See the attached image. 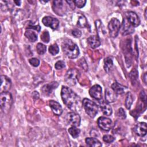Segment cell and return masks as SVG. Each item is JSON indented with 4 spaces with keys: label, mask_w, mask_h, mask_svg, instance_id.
<instances>
[{
    "label": "cell",
    "mask_w": 147,
    "mask_h": 147,
    "mask_svg": "<svg viewBox=\"0 0 147 147\" xmlns=\"http://www.w3.org/2000/svg\"><path fill=\"white\" fill-rule=\"evenodd\" d=\"M61 96L63 103L71 110L75 111L80 105V99L70 88L62 86Z\"/></svg>",
    "instance_id": "1"
},
{
    "label": "cell",
    "mask_w": 147,
    "mask_h": 147,
    "mask_svg": "<svg viewBox=\"0 0 147 147\" xmlns=\"http://www.w3.org/2000/svg\"><path fill=\"white\" fill-rule=\"evenodd\" d=\"M61 48L64 53L70 59H75L79 55L78 47L70 39H65L63 41Z\"/></svg>",
    "instance_id": "2"
},
{
    "label": "cell",
    "mask_w": 147,
    "mask_h": 147,
    "mask_svg": "<svg viewBox=\"0 0 147 147\" xmlns=\"http://www.w3.org/2000/svg\"><path fill=\"white\" fill-rule=\"evenodd\" d=\"M0 104L3 113L7 114L10 111L13 104V97L9 92L6 91L1 93Z\"/></svg>",
    "instance_id": "3"
},
{
    "label": "cell",
    "mask_w": 147,
    "mask_h": 147,
    "mask_svg": "<svg viewBox=\"0 0 147 147\" xmlns=\"http://www.w3.org/2000/svg\"><path fill=\"white\" fill-rule=\"evenodd\" d=\"M82 105L86 113L91 118L95 117L98 111V106L95 102L89 99L84 98L82 101Z\"/></svg>",
    "instance_id": "4"
},
{
    "label": "cell",
    "mask_w": 147,
    "mask_h": 147,
    "mask_svg": "<svg viewBox=\"0 0 147 147\" xmlns=\"http://www.w3.org/2000/svg\"><path fill=\"white\" fill-rule=\"evenodd\" d=\"M79 75V71L76 68H72L67 71L64 77L65 83L70 86H75L78 81Z\"/></svg>",
    "instance_id": "5"
},
{
    "label": "cell",
    "mask_w": 147,
    "mask_h": 147,
    "mask_svg": "<svg viewBox=\"0 0 147 147\" xmlns=\"http://www.w3.org/2000/svg\"><path fill=\"white\" fill-rule=\"evenodd\" d=\"M120 28L121 24L119 21L115 18H113L109 21L108 24V29L110 36L113 38L116 37L119 33Z\"/></svg>",
    "instance_id": "6"
},
{
    "label": "cell",
    "mask_w": 147,
    "mask_h": 147,
    "mask_svg": "<svg viewBox=\"0 0 147 147\" xmlns=\"http://www.w3.org/2000/svg\"><path fill=\"white\" fill-rule=\"evenodd\" d=\"M80 117L75 112H69L66 115V120L68 123L72 126L78 127L80 124Z\"/></svg>",
    "instance_id": "7"
},
{
    "label": "cell",
    "mask_w": 147,
    "mask_h": 147,
    "mask_svg": "<svg viewBox=\"0 0 147 147\" xmlns=\"http://www.w3.org/2000/svg\"><path fill=\"white\" fill-rule=\"evenodd\" d=\"M98 126L103 130L109 131L113 126L112 121L105 117H100L97 121Z\"/></svg>",
    "instance_id": "8"
},
{
    "label": "cell",
    "mask_w": 147,
    "mask_h": 147,
    "mask_svg": "<svg viewBox=\"0 0 147 147\" xmlns=\"http://www.w3.org/2000/svg\"><path fill=\"white\" fill-rule=\"evenodd\" d=\"M126 18L133 27L138 26L140 24V20L138 15L134 11H129L125 13Z\"/></svg>",
    "instance_id": "9"
},
{
    "label": "cell",
    "mask_w": 147,
    "mask_h": 147,
    "mask_svg": "<svg viewBox=\"0 0 147 147\" xmlns=\"http://www.w3.org/2000/svg\"><path fill=\"white\" fill-rule=\"evenodd\" d=\"M42 22L45 26L50 27L52 29H56L59 25V20L51 16L44 17L42 20Z\"/></svg>",
    "instance_id": "10"
},
{
    "label": "cell",
    "mask_w": 147,
    "mask_h": 147,
    "mask_svg": "<svg viewBox=\"0 0 147 147\" xmlns=\"http://www.w3.org/2000/svg\"><path fill=\"white\" fill-rule=\"evenodd\" d=\"M102 89L100 86L99 84H95L89 90V94L91 97L100 100L102 98Z\"/></svg>",
    "instance_id": "11"
},
{
    "label": "cell",
    "mask_w": 147,
    "mask_h": 147,
    "mask_svg": "<svg viewBox=\"0 0 147 147\" xmlns=\"http://www.w3.org/2000/svg\"><path fill=\"white\" fill-rule=\"evenodd\" d=\"M11 86V80L7 76L5 75H2L1 76V86L0 92H6L8 91Z\"/></svg>",
    "instance_id": "12"
},
{
    "label": "cell",
    "mask_w": 147,
    "mask_h": 147,
    "mask_svg": "<svg viewBox=\"0 0 147 147\" xmlns=\"http://www.w3.org/2000/svg\"><path fill=\"white\" fill-rule=\"evenodd\" d=\"M65 6L63 1H54L53 2V10L59 16H62L65 14V10L64 9Z\"/></svg>",
    "instance_id": "13"
},
{
    "label": "cell",
    "mask_w": 147,
    "mask_h": 147,
    "mask_svg": "<svg viewBox=\"0 0 147 147\" xmlns=\"http://www.w3.org/2000/svg\"><path fill=\"white\" fill-rule=\"evenodd\" d=\"M134 130L137 135L140 137H144L146 134V123L145 122H138L134 128Z\"/></svg>",
    "instance_id": "14"
},
{
    "label": "cell",
    "mask_w": 147,
    "mask_h": 147,
    "mask_svg": "<svg viewBox=\"0 0 147 147\" xmlns=\"http://www.w3.org/2000/svg\"><path fill=\"white\" fill-rule=\"evenodd\" d=\"M59 86V84L56 82H53L48 84H46L41 88L42 93L45 95H49L52 92V91L56 89Z\"/></svg>",
    "instance_id": "15"
},
{
    "label": "cell",
    "mask_w": 147,
    "mask_h": 147,
    "mask_svg": "<svg viewBox=\"0 0 147 147\" xmlns=\"http://www.w3.org/2000/svg\"><path fill=\"white\" fill-rule=\"evenodd\" d=\"M133 26H132L127 21L126 18H124L123 20V23L122 25V35L130 34L134 32Z\"/></svg>",
    "instance_id": "16"
},
{
    "label": "cell",
    "mask_w": 147,
    "mask_h": 147,
    "mask_svg": "<svg viewBox=\"0 0 147 147\" xmlns=\"http://www.w3.org/2000/svg\"><path fill=\"white\" fill-rule=\"evenodd\" d=\"M49 105L50 107L52 109V112L55 115H60L62 114V112H63L62 107L61 106L59 103H58L56 101L51 100L49 101Z\"/></svg>",
    "instance_id": "17"
},
{
    "label": "cell",
    "mask_w": 147,
    "mask_h": 147,
    "mask_svg": "<svg viewBox=\"0 0 147 147\" xmlns=\"http://www.w3.org/2000/svg\"><path fill=\"white\" fill-rule=\"evenodd\" d=\"M87 42L90 47L93 49L100 46V40L98 35H93L87 38Z\"/></svg>",
    "instance_id": "18"
},
{
    "label": "cell",
    "mask_w": 147,
    "mask_h": 147,
    "mask_svg": "<svg viewBox=\"0 0 147 147\" xmlns=\"http://www.w3.org/2000/svg\"><path fill=\"white\" fill-rule=\"evenodd\" d=\"M117 99V94L111 88H107L105 90V99L107 103H113Z\"/></svg>",
    "instance_id": "19"
},
{
    "label": "cell",
    "mask_w": 147,
    "mask_h": 147,
    "mask_svg": "<svg viewBox=\"0 0 147 147\" xmlns=\"http://www.w3.org/2000/svg\"><path fill=\"white\" fill-rule=\"evenodd\" d=\"M111 88L116 94H122L124 93L125 90L126 88L123 85L119 84V83L115 82L112 84Z\"/></svg>",
    "instance_id": "20"
},
{
    "label": "cell",
    "mask_w": 147,
    "mask_h": 147,
    "mask_svg": "<svg viewBox=\"0 0 147 147\" xmlns=\"http://www.w3.org/2000/svg\"><path fill=\"white\" fill-rule=\"evenodd\" d=\"M100 108L103 114L109 116L112 114V108L109 103L106 102H102L100 104Z\"/></svg>",
    "instance_id": "21"
},
{
    "label": "cell",
    "mask_w": 147,
    "mask_h": 147,
    "mask_svg": "<svg viewBox=\"0 0 147 147\" xmlns=\"http://www.w3.org/2000/svg\"><path fill=\"white\" fill-rule=\"evenodd\" d=\"M85 141L87 145L91 147H99L102 146L101 142L95 138L88 137L86 138Z\"/></svg>",
    "instance_id": "22"
},
{
    "label": "cell",
    "mask_w": 147,
    "mask_h": 147,
    "mask_svg": "<svg viewBox=\"0 0 147 147\" xmlns=\"http://www.w3.org/2000/svg\"><path fill=\"white\" fill-rule=\"evenodd\" d=\"M87 21L83 14H79L77 21V25L80 28H86L87 26Z\"/></svg>",
    "instance_id": "23"
},
{
    "label": "cell",
    "mask_w": 147,
    "mask_h": 147,
    "mask_svg": "<svg viewBox=\"0 0 147 147\" xmlns=\"http://www.w3.org/2000/svg\"><path fill=\"white\" fill-rule=\"evenodd\" d=\"M113 66V61L111 57H107L104 60V69L106 72H109Z\"/></svg>",
    "instance_id": "24"
},
{
    "label": "cell",
    "mask_w": 147,
    "mask_h": 147,
    "mask_svg": "<svg viewBox=\"0 0 147 147\" xmlns=\"http://www.w3.org/2000/svg\"><path fill=\"white\" fill-rule=\"evenodd\" d=\"M26 37L31 42H35L37 40V34L31 30H28L25 33Z\"/></svg>",
    "instance_id": "25"
},
{
    "label": "cell",
    "mask_w": 147,
    "mask_h": 147,
    "mask_svg": "<svg viewBox=\"0 0 147 147\" xmlns=\"http://www.w3.org/2000/svg\"><path fill=\"white\" fill-rule=\"evenodd\" d=\"M68 132L73 138H76L79 136L80 130L76 126H72L68 129Z\"/></svg>",
    "instance_id": "26"
},
{
    "label": "cell",
    "mask_w": 147,
    "mask_h": 147,
    "mask_svg": "<svg viewBox=\"0 0 147 147\" xmlns=\"http://www.w3.org/2000/svg\"><path fill=\"white\" fill-rule=\"evenodd\" d=\"M133 103V97L130 92H128L125 100V106L126 109H130Z\"/></svg>",
    "instance_id": "27"
},
{
    "label": "cell",
    "mask_w": 147,
    "mask_h": 147,
    "mask_svg": "<svg viewBox=\"0 0 147 147\" xmlns=\"http://www.w3.org/2000/svg\"><path fill=\"white\" fill-rule=\"evenodd\" d=\"M36 49L39 55H43L46 52L47 47L45 45L39 42L36 45Z\"/></svg>",
    "instance_id": "28"
},
{
    "label": "cell",
    "mask_w": 147,
    "mask_h": 147,
    "mask_svg": "<svg viewBox=\"0 0 147 147\" xmlns=\"http://www.w3.org/2000/svg\"><path fill=\"white\" fill-rule=\"evenodd\" d=\"M59 48L56 44H53L49 47V52L52 55H55L59 53Z\"/></svg>",
    "instance_id": "29"
},
{
    "label": "cell",
    "mask_w": 147,
    "mask_h": 147,
    "mask_svg": "<svg viewBox=\"0 0 147 147\" xmlns=\"http://www.w3.org/2000/svg\"><path fill=\"white\" fill-rule=\"evenodd\" d=\"M41 39L43 42L45 43H48L49 41L50 37L48 31H44L42 32V33L41 35Z\"/></svg>",
    "instance_id": "30"
},
{
    "label": "cell",
    "mask_w": 147,
    "mask_h": 147,
    "mask_svg": "<svg viewBox=\"0 0 147 147\" xmlns=\"http://www.w3.org/2000/svg\"><path fill=\"white\" fill-rule=\"evenodd\" d=\"M103 140L107 143H111L112 142H113L115 140V138L111 136V135H109V134H106L103 136Z\"/></svg>",
    "instance_id": "31"
},
{
    "label": "cell",
    "mask_w": 147,
    "mask_h": 147,
    "mask_svg": "<svg viewBox=\"0 0 147 147\" xmlns=\"http://www.w3.org/2000/svg\"><path fill=\"white\" fill-rule=\"evenodd\" d=\"M74 2L75 6H76L79 8H82L86 3V1L84 0H76L74 1Z\"/></svg>",
    "instance_id": "32"
},
{
    "label": "cell",
    "mask_w": 147,
    "mask_h": 147,
    "mask_svg": "<svg viewBox=\"0 0 147 147\" xmlns=\"http://www.w3.org/2000/svg\"><path fill=\"white\" fill-rule=\"evenodd\" d=\"M55 67L56 69H61L65 67V63L62 60L57 61L55 65Z\"/></svg>",
    "instance_id": "33"
},
{
    "label": "cell",
    "mask_w": 147,
    "mask_h": 147,
    "mask_svg": "<svg viewBox=\"0 0 147 147\" xmlns=\"http://www.w3.org/2000/svg\"><path fill=\"white\" fill-rule=\"evenodd\" d=\"M29 63L33 67H37L40 64V60L37 58H32L29 60Z\"/></svg>",
    "instance_id": "34"
},
{
    "label": "cell",
    "mask_w": 147,
    "mask_h": 147,
    "mask_svg": "<svg viewBox=\"0 0 147 147\" xmlns=\"http://www.w3.org/2000/svg\"><path fill=\"white\" fill-rule=\"evenodd\" d=\"M118 115L122 119H125L126 118V113H125V110L122 108H119L118 109Z\"/></svg>",
    "instance_id": "35"
},
{
    "label": "cell",
    "mask_w": 147,
    "mask_h": 147,
    "mask_svg": "<svg viewBox=\"0 0 147 147\" xmlns=\"http://www.w3.org/2000/svg\"><path fill=\"white\" fill-rule=\"evenodd\" d=\"M79 65L80 66H81V67L84 70V71H87L88 69V65L87 64L86 61V60H84V58H82L79 61Z\"/></svg>",
    "instance_id": "36"
},
{
    "label": "cell",
    "mask_w": 147,
    "mask_h": 147,
    "mask_svg": "<svg viewBox=\"0 0 147 147\" xmlns=\"http://www.w3.org/2000/svg\"><path fill=\"white\" fill-rule=\"evenodd\" d=\"M72 34L74 37H75L76 38H78V37H80L81 36L82 32L80 30H79L78 29H75L72 30Z\"/></svg>",
    "instance_id": "37"
},
{
    "label": "cell",
    "mask_w": 147,
    "mask_h": 147,
    "mask_svg": "<svg viewBox=\"0 0 147 147\" xmlns=\"http://www.w3.org/2000/svg\"><path fill=\"white\" fill-rule=\"evenodd\" d=\"M28 29H32L39 32L40 30V25H33L32 24H30L28 26Z\"/></svg>",
    "instance_id": "38"
},
{
    "label": "cell",
    "mask_w": 147,
    "mask_h": 147,
    "mask_svg": "<svg viewBox=\"0 0 147 147\" xmlns=\"http://www.w3.org/2000/svg\"><path fill=\"white\" fill-rule=\"evenodd\" d=\"M65 2L70 6L71 7H72V9H74L75 8V3H74V1H66Z\"/></svg>",
    "instance_id": "39"
},
{
    "label": "cell",
    "mask_w": 147,
    "mask_h": 147,
    "mask_svg": "<svg viewBox=\"0 0 147 147\" xmlns=\"http://www.w3.org/2000/svg\"><path fill=\"white\" fill-rule=\"evenodd\" d=\"M142 80L145 84L146 83V73H145L142 76Z\"/></svg>",
    "instance_id": "40"
},
{
    "label": "cell",
    "mask_w": 147,
    "mask_h": 147,
    "mask_svg": "<svg viewBox=\"0 0 147 147\" xmlns=\"http://www.w3.org/2000/svg\"><path fill=\"white\" fill-rule=\"evenodd\" d=\"M14 2L16 3V5H17V6H20L21 4V1H14Z\"/></svg>",
    "instance_id": "41"
},
{
    "label": "cell",
    "mask_w": 147,
    "mask_h": 147,
    "mask_svg": "<svg viewBox=\"0 0 147 147\" xmlns=\"http://www.w3.org/2000/svg\"><path fill=\"white\" fill-rule=\"evenodd\" d=\"M146 9H145V18H146Z\"/></svg>",
    "instance_id": "42"
}]
</instances>
